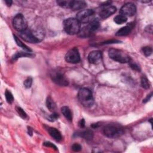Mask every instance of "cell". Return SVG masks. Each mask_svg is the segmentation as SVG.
I'll use <instances>...</instances> for the list:
<instances>
[{"mask_svg": "<svg viewBox=\"0 0 153 153\" xmlns=\"http://www.w3.org/2000/svg\"><path fill=\"white\" fill-rule=\"evenodd\" d=\"M103 134L109 138H115L121 136L124 134L123 127L117 124H109L106 125L103 129Z\"/></svg>", "mask_w": 153, "mask_h": 153, "instance_id": "1", "label": "cell"}, {"mask_svg": "<svg viewBox=\"0 0 153 153\" xmlns=\"http://www.w3.org/2000/svg\"><path fill=\"white\" fill-rule=\"evenodd\" d=\"M78 98L82 105L86 107H91L94 102L92 92L86 88H83L79 90Z\"/></svg>", "mask_w": 153, "mask_h": 153, "instance_id": "2", "label": "cell"}, {"mask_svg": "<svg viewBox=\"0 0 153 153\" xmlns=\"http://www.w3.org/2000/svg\"><path fill=\"white\" fill-rule=\"evenodd\" d=\"M64 28L65 32L69 35L79 34L81 30L80 23L74 18L66 19L64 22Z\"/></svg>", "mask_w": 153, "mask_h": 153, "instance_id": "3", "label": "cell"}, {"mask_svg": "<svg viewBox=\"0 0 153 153\" xmlns=\"http://www.w3.org/2000/svg\"><path fill=\"white\" fill-rule=\"evenodd\" d=\"M109 56L113 60L121 64L129 63L130 61V58L129 56L121 50L111 48L108 52Z\"/></svg>", "mask_w": 153, "mask_h": 153, "instance_id": "4", "label": "cell"}, {"mask_svg": "<svg viewBox=\"0 0 153 153\" xmlns=\"http://www.w3.org/2000/svg\"><path fill=\"white\" fill-rule=\"evenodd\" d=\"M99 26L100 23L99 20L95 19H93L86 27L83 28L82 30H80L79 32L80 36L82 37H86L90 36L93 32L99 28Z\"/></svg>", "mask_w": 153, "mask_h": 153, "instance_id": "5", "label": "cell"}, {"mask_svg": "<svg viewBox=\"0 0 153 153\" xmlns=\"http://www.w3.org/2000/svg\"><path fill=\"white\" fill-rule=\"evenodd\" d=\"M94 14L95 12L93 10H83L79 12L77 15H76V19L80 23H89L93 19H94Z\"/></svg>", "mask_w": 153, "mask_h": 153, "instance_id": "6", "label": "cell"}, {"mask_svg": "<svg viewBox=\"0 0 153 153\" xmlns=\"http://www.w3.org/2000/svg\"><path fill=\"white\" fill-rule=\"evenodd\" d=\"M13 25L15 29L20 32L27 30V22L22 14H17L14 17Z\"/></svg>", "mask_w": 153, "mask_h": 153, "instance_id": "7", "label": "cell"}, {"mask_svg": "<svg viewBox=\"0 0 153 153\" xmlns=\"http://www.w3.org/2000/svg\"><path fill=\"white\" fill-rule=\"evenodd\" d=\"M65 60L68 63L76 64L80 61V56L76 48H72L69 50L65 56Z\"/></svg>", "mask_w": 153, "mask_h": 153, "instance_id": "8", "label": "cell"}, {"mask_svg": "<svg viewBox=\"0 0 153 153\" xmlns=\"http://www.w3.org/2000/svg\"><path fill=\"white\" fill-rule=\"evenodd\" d=\"M51 77L54 83L62 86H66L68 85V81L63 74L59 71L53 72Z\"/></svg>", "mask_w": 153, "mask_h": 153, "instance_id": "9", "label": "cell"}, {"mask_svg": "<svg viewBox=\"0 0 153 153\" xmlns=\"http://www.w3.org/2000/svg\"><path fill=\"white\" fill-rule=\"evenodd\" d=\"M136 11V8L134 4L132 3L125 4L121 9L120 13L121 15L124 16H132L135 15Z\"/></svg>", "mask_w": 153, "mask_h": 153, "instance_id": "10", "label": "cell"}, {"mask_svg": "<svg viewBox=\"0 0 153 153\" xmlns=\"http://www.w3.org/2000/svg\"><path fill=\"white\" fill-rule=\"evenodd\" d=\"M20 37L27 42L31 43H37L40 42L39 40L34 36L32 31L26 30L22 32H20Z\"/></svg>", "mask_w": 153, "mask_h": 153, "instance_id": "11", "label": "cell"}, {"mask_svg": "<svg viewBox=\"0 0 153 153\" xmlns=\"http://www.w3.org/2000/svg\"><path fill=\"white\" fill-rule=\"evenodd\" d=\"M116 8L112 5H104L102 6V8L100 10L99 15L102 19H106L112 15L116 11Z\"/></svg>", "mask_w": 153, "mask_h": 153, "instance_id": "12", "label": "cell"}, {"mask_svg": "<svg viewBox=\"0 0 153 153\" xmlns=\"http://www.w3.org/2000/svg\"><path fill=\"white\" fill-rule=\"evenodd\" d=\"M102 58L101 52L99 50H95L90 52L88 56V60L90 64H98L100 63Z\"/></svg>", "mask_w": 153, "mask_h": 153, "instance_id": "13", "label": "cell"}, {"mask_svg": "<svg viewBox=\"0 0 153 153\" xmlns=\"http://www.w3.org/2000/svg\"><path fill=\"white\" fill-rule=\"evenodd\" d=\"M86 3L83 1H69V7L72 10H82L86 7Z\"/></svg>", "mask_w": 153, "mask_h": 153, "instance_id": "14", "label": "cell"}, {"mask_svg": "<svg viewBox=\"0 0 153 153\" xmlns=\"http://www.w3.org/2000/svg\"><path fill=\"white\" fill-rule=\"evenodd\" d=\"M48 132L49 135L54 139L55 141L58 142H60L62 140V136L60 132L56 128L54 127H48Z\"/></svg>", "mask_w": 153, "mask_h": 153, "instance_id": "15", "label": "cell"}, {"mask_svg": "<svg viewBox=\"0 0 153 153\" xmlns=\"http://www.w3.org/2000/svg\"><path fill=\"white\" fill-rule=\"evenodd\" d=\"M132 28H133V25H132V23H129L126 26H124L121 28V29H120L119 31H118L116 33V36H126L130 32H131Z\"/></svg>", "mask_w": 153, "mask_h": 153, "instance_id": "16", "label": "cell"}, {"mask_svg": "<svg viewBox=\"0 0 153 153\" xmlns=\"http://www.w3.org/2000/svg\"><path fill=\"white\" fill-rule=\"evenodd\" d=\"M80 137L85 139L86 140H92L93 138V133L92 130H86L82 131L78 134Z\"/></svg>", "mask_w": 153, "mask_h": 153, "instance_id": "17", "label": "cell"}, {"mask_svg": "<svg viewBox=\"0 0 153 153\" xmlns=\"http://www.w3.org/2000/svg\"><path fill=\"white\" fill-rule=\"evenodd\" d=\"M61 111L64 116L66 118V119H67L68 121H72V115L70 109L68 107H63L62 108Z\"/></svg>", "mask_w": 153, "mask_h": 153, "instance_id": "18", "label": "cell"}, {"mask_svg": "<svg viewBox=\"0 0 153 153\" xmlns=\"http://www.w3.org/2000/svg\"><path fill=\"white\" fill-rule=\"evenodd\" d=\"M14 38H15V40L16 41V43L17 44V45L19 47H20L21 48H22L23 49L28 52H31L32 50L30 47H28L26 45H25L24 43H23L21 41H20L16 36H14Z\"/></svg>", "mask_w": 153, "mask_h": 153, "instance_id": "19", "label": "cell"}, {"mask_svg": "<svg viewBox=\"0 0 153 153\" xmlns=\"http://www.w3.org/2000/svg\"><path fill=\"white\" fill-rule=\"evenodd\" d=\"M46 105L47 108L49 109L52 112L54 111L56 108V104L53 100L52 99L51 97H48L46 101Z\"/></svg>", "mask_w": 153, "mask_h": 153, "instance_id": "20", "label": "cell"}, {"mask_svg": "<svg viewBox=\"0 0 153 153\" xmlns=\"http://www.w3.org/2000/svg\"><path fill=\"white\" fill-rule=\"evenodd\" d=\"M33 54L30 52H18L16 54L14 55L13 57V59L14 60H16L18 58H22V57H32Z\"/></svg>", "mask_w": 153, "mask_h": 153, "instance_id": "21", "label": "cell"}, {"mask_svg": "<svg viewBox=\"0 0 153 153\" xmlns=\"http://www.w3.org/2000/svg\"><path fill=\"white\" fill-rule=\"evenodd\" d=\"M114 20L117 24L120 25V24H123L126 22L127 20V18L126 16L120 15H117V16H115L114 17Z\"/></svg>", "mask_w": 153, "mask_h": 153, "instance_id": "22", "label": "cell"}, {"mask_svg": "<svg viewBox=\"0 0 153 153\" xmlns=\"http://www.w3.org/2000/svg\"><path fill=\"white\" fill-rule=\"evenodd\" d=\"M141 86L145 89H148L150 86V82L145 76H142L141 78Z\"/></svg>", "mask_w": 153, "mask_h": 153, "instance_id": "23", "label": "cell"}, {"mask_svg": "<svg viewBox=\"0 0 153 153\" xmlns=\"http://www.w3.org/2000/svg\"><path fill=\"white\" fill-rule=\"evenodd\" d=\"M5 99H6L7 102L11 104L13 103L14 101V98L10 91H9V90H6V91L5 92Z\"/></svg>", "mask_w": 153, "mask_h": 153, "instance_id": "24", "label": "cell"}, {"mask_svg": "<svg viewBox=\"0 0 153 153\" xmlns=\"http://www.w3.org/2000/svg\"><path fill=\"white\" fill-rule=\"evenodd\" d=\"M16 111L17 112L18 114L21 117L22 119H25L27 118V114L25 112L24 110L22 108H20L19 107H16Z\"/></svg>", "mask_w": 153, "mask_h": 153, "instance_id": "25", "label": "cell"}, {"mask_svg": "<svg viewBox=\"0 0 153 153\" xmlns=\"http://www.w3.org/2000/svg\"><path fill=\"white\" fill-rule=\"evenodd\" d=\"M142 52L146 56H149L151 54L152 52V50L151 47L147 46V47H144L142 48Z\"/></svg>", "mask_w": 153, "mask_h": 153, "instance_id": "26", "label": "cell"}, {"mask_svg": "<svg viewBox=\"0 0 153 153\" xmlns=\"http://www.w3.org/2000/svg\"><path fill=\"white\" fill-rule=\"evenodd\" d=\"M32 79L31 77H28V78H27L24 83H23V85H24V86L27 88V89H28V88H30L31 85H32Z\"/></svg>", "mask_w": 153, "mask_h": 153, "instance_id": "27", "label": "cell"}, {"mask_svg": "<svg viewBox=\"0 0 153 153\" xmlns=\"http://www.w3.org/2000/svg\"><path fill=\"white\" fill-rule=\"evenodd\" d=\"M71 148H72V150L75 152H79L82 150L81 146L77 143H75V144H73L72 145Z\"/></svg>", "mask_w": 153, "mask_h": 153, "instance_id": "28", "label": "cell"}, {"mask_svg": "<svg viewBox=\"0 0 153 153\" xmlns=\"http://www.w3.org/2000/svg\"><path fill=\"white\" fill-rule=\"evenodd\" d=\"M59 118V114L56 113H53L52 115L48 117V120L50 121H54Z\"/></svg>", "mask_w": 153, "mask_h": 153, "instance_id": "29", "label": "cell"}, {"mask_svg": "<svg viewBox=\"0 0 153 153\" xmlns=\"http://www.w3.org/2000/svg\"><path fill=\"white\" fill-rule=\"evenodd\" d=\"M57 3L60 6L62 7H66V8L69 7V1H57Z\"/></svg>", "mask_w": 153, "mask_h": 153, "instance_id": "30", "label": "cell"}, {"mask_svg": "<svg viewBox=\"0 0 153 153\" xmlns=\"http://www.w3.org/2000/svg\"><path fill=\"white\" fill-rule=\"evenodd\" d=\"M129 63H130V68H131L132 69H133L134 70H135V71H140L141 70L140 67L137 64H135V63H132L131 60L129 62Z\"/></svg>", "mask_w": 153, "mask_h": 153, "instance_id": "31", "label": "cell"}, {"mask_svg": "<svg viewBox=\"0 0 153 153\" xmlns=\"http://www.w3.org/2000/svg\"><path fill=\"white\" fill-rule=\"evenodd\" d=\"M44 145L46 146V147H51L52 148H54L56 150H57V147H56V146L54 144H53L52 143H51L50 142H44Z\"/></svg>", "mask_w": 153, "mask_h": 153, "instance_id": "32", "label": "cell"}, {"mask_svg": "<svg viewBox=\"0 0 153 153\" xmlns=\"http://www.w3.org/2000/svg\"><path fill=\"white\" fill-rule=\"evenodd\" d=\"M120 41H118L116 40H108L107 41H105L102 44H114V43H120Z\"/></svg>", "mask_w": 153, "mask_h": 153, "instance_id": "33", "label": "cell"}, {"mask_svg": "<svg viewBox=\"0 0 153 153\" xmlns=\"http://www.w3.org/2000/svg\"><path fill=\"white\" fill-rule=\"evenodd\" d=\"M79 126L81 128H83V127H85V121L84 119H81L80 120V121H79Z\"/></svg>", "mask_w": 153, "mask_h": 153, "instance_id": "34", "label": "cell"}, {"mask_svg": "<svg viewBox=\"0 0 153 153\" xmlns=\"http://www.w3.org/2000/svg\"><path fill=\"white\" fill-rule=\"evenodd\" d=\"M151 96H152V93H151V94H150V95H148V96H147V98H145V99L144 100L143 102L145 103V102H147L149 101L150 100L151 98Z\"/></svg>", "mask_w": 153, "mask_h": 153, "instance_id": "35", "label": "cell"}, {"mask_svg": "<svg viewBox=\"0 0 153 153\" xmlns=\"http://www.w3.org/2000/svg\"><path fill=\"white\" fill-rule=\"evenodd\" d=\"M5 3L7 5L10 7V6L11 5L13 1H11V0H5Z\"/></svg>", "mask_w": 153, "mask_h": 153, "instance_id": "36", "label": "cell"}, {"mask_svg": "<svg viewBox=\"0 0 153 153\" xmlns=\"http://www.w3.org/2000/svg\"><path fill=\"white\" fill-rule=\"evenodd\" d=\"M28 134H30V135L32 136V129L31 127H28Z\"/></svg>", "mask_w": 153, "mask_h": 153, "instance_id": "37", "label": "cell"}]
</instances>
